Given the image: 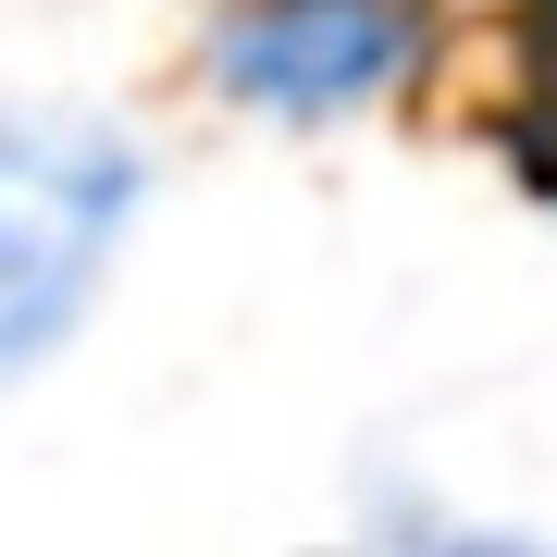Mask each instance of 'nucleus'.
Listing matches in <instances>:
<instances>
[{
	"mask_svg": "<svg viewBox=\"0 0 557 557\" xmlns=\"http://www.w3.org/2000/svg\"><path fill=\"white\" fill-rule=\"evenodd\" d=\"M137 199H149V149L112 112H75V100L0 112V384L38 372L100 310Z\"/></svg>",
	"mask_w": 557,
	"mask_h": 557,
	"instance_id": "f257e3e1",
	"label": "nucleus"
},
{
	"mask_svg": "<svg viewBox=\"0 0 557 557\" xmlns=\"http://www.w3.org/2000/svg\"><path fill=\"white\" fill-rule=\"evenodd\" d=\"M434 557H545V545H508V533H471V545H434Z\"/></svg>",
	"mask_w": 557,
	"mask_h": 557,
	"instance_id": "20e7f679",
	"label": "nucleus"
},
{
	"mask_svg": "<svg viewBox=\"0 0 557 557\" xmlns=\"http://www.w3.org/2000/svg\"><path fill=\"white\" fill-rule=\"evenodd\" d=\"M520 174L557 199V0H520V100H508Z\"/></svg>",
	"mask_w": 557,
	"mask_h": 557,
	"instance_id": "7ed1b4c3",
	"label": "nucleus"
},
{
	"mask_svg": "<svg viewBox=\"0 0 557 557\" xmlns=\"http://www.w3.org/2000/svg\"><path fill=\"white\" fill-rule=\"evenodd\" d=\"M199 62L260 124H335L434 62V0H223Z\"/></svg>",
	"mask_w": 557,
	"mask_h": 557,
	"instance_id": "f03ea898",
	"label": "nucleus"
}]
</instances>
